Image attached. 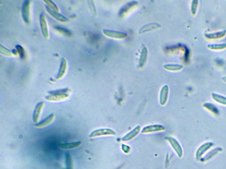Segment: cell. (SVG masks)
<instances>
[{"instance_id":"603a6c76","label":"cell","mask_w":226,"mask_h":169,"mask_svg":"<svg viewBox=\"0 0 226 169\" xmlns=\"http://www.w3.org/2000/svg\"><path fill=\"white\" fill-rule=\"evenodd\" d=\"M208 47L212 50H222L226 48V44H209Z\"/></svg>"},{"instance_id":"ac0fdd59","label":"cell","mask_w":226,"mask_h":169,"mask_svg":"<svg viewBox=\"0 0 226 169\" xmlns=\"http://www.w3.org/2000/svg\"><path fill=\"white\" fill-rule=\"evenodd\" d=\"M226 31H221L217 32L212 33L205 34V36L209 39H218L222 38L226 35Z\"/></svg>"},{"instance_id":"e0dca14e","label":"cell","mask_w":226,"mask_h":169,"mask_svg":"<svg viewBox=\"0 0 226 169\" xmlns=\"http://www.w3.org/2000/svg\"><path fill=\"white\" fill-rule=\"evenodd\" d=\"M147 54H148V51H147V48L145 46H143L142 49H141V53H140V58L139 62V67H142L144 65L147 59Z\"/></svg>"},{"instance_id":"6da1fadb","label":"cell","mask_w":226,"mask_h":169,"mask_svg":"<svg viewBox=\"0 0 226 169\" xmlns=\"http://www.w3.org/2000/svg\"><path fill=\"white\" fill-rule=\"evenodd\" d=\"M116 133L113 129H99L93 131L90 134L89 138H94L99 136H106V135H115Z\"/></svg>"},{"instance_id":"ffe728a7","label":"cell","mask_w":226,"mask_h":169,"mask_svg":"<svg viewBox=\"0 0 226 169\" xmlns=\"http://www.w3.org/2000/svg\"><path fill=\"white\" fill-rule=\"evenodd\" d=\"M164 67L166 70L170 71H177L182 69L183 66L181 65L174 64H168L164 66Z\"/></svg>"},{"instance_id":"4fadbf2b","label":"cell","mask_w":226,"mask_h":169,"mask_svg":"<svg viewBox=\"0 0 226 169\" xmlns=\"http://www.w3.org/2000/svg\"><path fill=\"white\" fill-rule=\"evenodd\" d=\"M46 8L49 13L59 21L62 22H66L68 21V19L67 18L65 17L63 15L59 13L58 12L53 11V10L51 9V8H50L48 6H46Z\"/></svg>"},{"instance_id":"2e32d148","label":"cell","mask_w":226,"mask_h":169,"mask_svg":"<svg viewBox=\"0 0 226 169\" xmlns=\"http://www.w3.org/2000/svg\"><path fill=\"white\" fill-rule=\"evenodd\" d=\"M67 61H66V60L64 58H62V61H61V65L60 67L59 73H58V75L56 76L57 79H59L64 76L66 69H67Z\"/></svg>"},{"instance_id":"f546056e","label":"cell","mask_w":226,"mask_h":169,"mask_svg":"<svg viewBox=\"0 0 226 169\" xmlns=\"http://www.w3.org/2000/svg\"><path fill=\"white\" fill-rule=\"evenodd\" d=\"M16 47L17 50L18 52L20 54L21 58H23L24 56V52L23 47L20 45H17Z\"/></svg>"},{"instance_id":"44dd1931","label":"cell","mask_w":226,"mask_h":169,"mask_svg":"<svg viewBox=\"0 0 226 169\" xmlns=\"http://www.w3.org/2000/svg\"><path fill=\"white\" fill-rule=\"evenodd\" d=\"M203 106L215 114H218L219 113L218 109L213 104L209 103H204L203 105Z\"/></svg>"},{"instance_id":"9c48e42d","label":"cell","mask_w":226,"mask_h":169,"mask_svg":"<svg viewBox=\"0 0 226 169\" xmlns=\"http://www.w3.org/2000/svg\"><path fill=\"white\" fill-rule=\"evenodd\" d=\"M30 1L28 0L25 1L22 6V16L25 22L28 23L29 21Z\"/></svg>"},{"instance_id":"ba28073f","label":"cell","mask_w":226,"mask_h":169,"mask_svg":"<svg viewBox=\"0 0 226 169\" xmlns=\"http://www.w3.org/2000/svg\"><path fill=\"white\" fill-rule=\"evenodd\" d=\"M69 94L68 93H54L50 94L46 96V99L48 101H58L64 100L68 98Z\"/></svg>"},{"instance_id":"d4e9b609","label":"cell","mask_w":226,"mask_h":169,"mask_svg":"<svg viewBox=\"0 0 226 169\" xmlns=\"http://www.w3.org/2000/svg\"><path fill=\"white\" fill-rule=\"evenodd\" d=\"M88 3H89V7L91 13L94 16H96L97 13H96V8H95L93 1H89Z\"/></svg>"},{"instance_id":"7402d4cb","label":"cell","mask_w":226,"mask_h":169,"mask_svg":"<svg viewBox=\"0 0 226 169\" xmlns=\"http://www.w3.org/2000/svg\"><path fill=\"white\" fill-rule=\"evenodd\" d=\"M222 148H219V147H218V148H215V149H213V150H212V151H211L208 154L206 155V156H205L204 158H203V159H202V161H206V160H208V159H209L210 158H212V157L213 156H214L218 152H220V151H222Z\"/></svg>"},{"instance_id":"30bf717a","label":"cell","mask_w":226,"mask_h":169,"mask_svg":"<svg viewBox=\"0 0 226 169\" xmlns=\"http://www.w3.org/2000/svg\"><path fill=\"white\" fill-rule=\"evenodd\" d=\"M161 28V26L158 23H150L146 24L140 29L139 33L140 34L144 33L147 32L151 31Z\"/></svg>"},{"instance_id":"f1b7e54d","label":"cell","mask_w":226,"mask_h":169,"mask_svg":"<svg viewBox=\"0 0 226 169\" xmlns=\"http://www.w3.org/2000/svg\"><path fill=\"white\" fill-rule=\"evenodd\" d=\"M65 160H66V169H71L72 162H71V156L69 153H66Z\"/></svg>"},{"instance_id":"5b68a950","label":"cell","mask_w":226,"mask_h":169,"mask_svg":"<svg viewBox=\"0 0 226 169\" xmlns=\"http://www.w3.org/2000/svg\"><path fill=\"white\" fill-rule=\"evenodd\" d=\"M165 129V128L164 127L161 125H152L144 127L141 130V133L146 134L151 132L164 131Z\"/></svg>"},{"instance_id":"7c38bea8","label":"cell","mask_w":226,"mask_h":169,"mask_svg":"<svg viewBox=\"0 0 226 169\" xmlns=\"http://www.w3.org/2000/svg\"><path fill=\"white\" fill-rule=\"evenodd\" d=\"M140 130V126H137L133 130H131L130 132L127 133L126 135H125L122 138V140L123 141H128L131 140L132 139L136 137Z\"/></svg>"},{"instance_id":"52a82bcc","label":"cell","mask_w":226,"mask_h":169,"mask_svg":"<svg viewBox=\"0 0 226 169\" xmlns=\"http://www.w3.org/2000/svg\"><path fill=\"white\" fill-rule=\"evenodd\" d=\"M40 23L41 30L43 35L46 39L49 38V32L48 30L47 24L45 15L42 13L40 16Z\"/></svg>"},{"instance_id":"5bb4252c","label":"cell","mask_w":226,"mask_h":169,"mask_svg":"<svg viewBox=\"0 0 226 169\" xmlns=\"http://www.w3.org/2000/svg\"><path fill=\"white\" fill-rule=\"evenodd\" d=\"M81 141L74 142L60 143L59 144V147L63 149H72L79 147L81 145Z\"/></svg>"},{"instance_id":"d6986e66","label":"cell","mask_w":226,"mask_h":169,"mask_svg":"<svg viewBox=\"0 0 226 169\" xmlns=\"http://www.w3.org/2000/svg\"><path fill=\"white\" fill-rule=\"evenodd\" d=\"M212 96L216 102L226 105V97L215 93H212Z\"/></svg>"},{"instance_id":"9a60e30c","label":"cell","mask_w":226,"mask_h":169,"mask_svg":"<svg viewBox=\"0 0 226 169\" xmlns=\"http://www.w3.org/2000/svg\"><path fill=\"white\" fill-rule=\"evenodd\" d=\"M54 114H51L50 115H49L47 118L44 119V120H42L41 122L38 123L36 124L35 125V126L37 128H43L44 127L47 126L49 125L51 123L53 120L54 119Z\"/></svg>"},{"instance_id":"4dcf8cb0","label":"cell","mask_w":226,"mask_h":169,"mask_svg":"<svg viewBox=\"0 0 226 169\" xmlns=\"http://www.w3.org/2000/svg\"><path fill=\"white\" fill-rule=\"evenodd\" d=\"M122 149L123 151L125 153H129L130 150V147L128 146H127V145H125L124 144H123L122 145Z\"/></svg>"},{"instance_id":"8fae6325","label":"cell","mask_w":226,"mask_h":169,"mask_svg":"<svg viewBox=\"0 0 226 169\" xmlns=\"http://www.w3.org/2000/svg\"><path fill=\"white\" fill-rule=\"evenodd\" d=\"M169 87L165 85L162 87L160 93V103L162 106L165 105L168 97Z\"/></svg>"},{"instance_id":"3957f363","label":"cell","mask_w":226,"mask_h":169,"mask_svg":"<svg viewBox=\"0 0 226 169\" xmlns=\"http://www.w3.org/2000/svg\"><path fill=\"white\" fill-rule=\"evenodd\" d=\"M103 31L104 33L107 36L115 39H123L127 36V34L126 33L122 32L109 30H104Z\"/></svg>"},{"instance_id":"1f68e13d","label":"cell","mask_w":226,"mask_h":169,"mask_svg":"<svg viewBox=\"0 0 226 169\" xmlns=\"http://www.w3.org/2000/svg\"><path fill=\"white\" fill-rule=\"evenodd\" d=\"M57 29L58 30H59V31H61V32L63 33L64 34H67V35H68V34H70V33H69V31H68V30H66V29H65V28H57Z\"/></svg>"},{"instance_id":"7a4b0ae2","label":"cell","mask_w":226,"mask_h":169,"mask_svg":"<svg viewBox=\"0 0 226 169\" xmlns=\"http://www.w3.org/2000/svg\"><path fill=\"white\" fill-rule=\"evenodd\" d=\"M167 140L179 157L182 156L183 150L180 144L173 137H167Z\"/></svg>"},{"instance_id":"277c9868","label":"cell","mask_w":226,"mask_h":169,"mask_svg":"<svg viewBox=\"0 0 226 169\" xmlns=\"http://www.w3.org/2000/svg\"><path fill=\"white\" fill-rule=\"evenodd\" d=\"M44 106V103L43 102L38 103L35 106L33 114V121L35 123H38L41 113Z\"/></svg>"},{"instance_id":"cb8c5ba5","label":"cell","mask_w":226,"mask_h":169,"mask_svg":"<svg viewBox=\"0 0 226 169\" xmlns=\"http://www.w3.org/2000/svg\"><path fill=\"white\" fill-rule=\"evenodd\" d=\"M0 52L2 54L6 56H12L14 55L13 52H11L9 49H7L2 45H0Z\"/></svg>"},{"instance_id":"484cf974","label":"cell","mask_w":226,"mask_h":169,"mask_svg":"<svg viewBox=\"0 0 226 169\" xmlns=\"http://www.w3.org/2000/svg\"><path fill=\"white\" fill-rule=\"evenodd\" d=\"M44 2L48 4V5L49 7H51L53 11H55L56 12H59V9L58 8V6L53 1H50H50L49 0H46V1H44Z\"/></svg>"},{"instance_id":"d6a6232c","label":"cell","mask_w":226,"mask_h":169,"mask_svg":"<svg viewBox=\"0 0 226 169\" xmlns=\"http://www.w3.org/2000/svg\"><path fill=\"white\" fill-rule=\"evenodd\" d=\"M222 79L224 81V82H226V77H224Z\"/></svg>"},{"instance_id":"83f0119b","label":"cell","mask_w":226,"mask_h":169,"mask_svg":"<svg viewBox=\"0 0 226 169\" xmlns=\"http://www.w3.org/2000/svg\"><path fill=\"white\" fill-rule=\"evenodd\" d=\"M198 2V1L197 0H194L192 1V4H191V12L193 15H195L196 12H197Z\"/></svg>"},{"instance_id":"4316f807","label":"cell","mask_w":226,"mask_h":169,"mask_svg":"<svg viewBox=\"0 0 226 169\" xmlns=\"http://www.w3.org/2000/svg\"><path fill=\"white\" fill-rule=\"evenodd\" d=\"M70 93V90L68 89H61V90H57L51 91L48 92L50 94L54 93Z\"/></svg>"},{"instance_id":"8992f818","label":"cell","mask_w":226,"mask_h":169,"mask_svg":"<svg viewBox=\"0 0 226 169\" xmlns=\"http://www.w3.org/2000/svg\"><path fill=\"white\" fill-rule=\"evenodd\" d=\"M213 146V143L211 142L205 143L200 146L196 152V158L197 159H200L201 157L206 151H208L212 146Z\"/></svg>"}]
</instances>
